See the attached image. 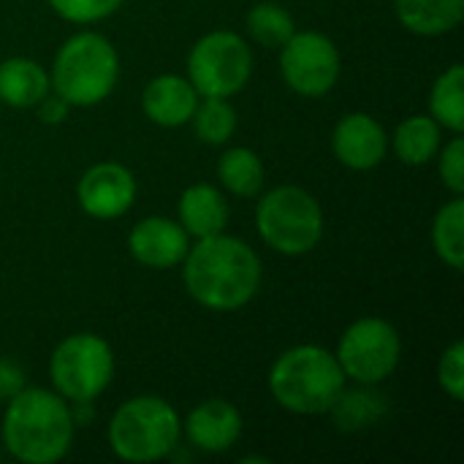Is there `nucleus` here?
Returning <instances> with one entry per match:
<instances>
[{
    "label": "nucleus",
    "mask_w": 464,
    "mask_h": 464,
    "mask_svg": "<svg viewBox=\"0 0 464 464\" xmlns=\"http://www.w3.org/2000/svg\"><path fill=\"white\" fill-rule=\"evenodd\" d=\"M329 413H334V419L343 430H359V427L372 424L383 413V402H381V397L367 394V392H353V394L343 392Z\"/></svg>",
    "instance_id": "nucleus-25"
},
{
    "label": "nucleus",
    "mask_w": 464,
    "mask_h": 464,
    "mask_svg": "<svg viewBox=\"0 0 464 464\" xmlns=\"http://www.w3.org/2000/svg\"><path fill=\"white\" fill-rule=\"evenodd\" d=\"M218 182L223 190L239 196V198H253L264 190L266 182V169L258 152L247 147H231L218 158Z\"/></svg>",
    "instance_id": "nucleus-20"
},
{
    "label": "nucleus",
    "mask_w": 464,
    "mask_h": 464,
    "mask_svg": "<svg viewBox=\"0 0 464 464\" xmlns=\"http://www.w3.org/2000/svg\"><path fill=\"white\" fill-rule=\"evenodd\" d=\"M49 378L52 389L63 400L73 405H90L109 389L114 378L111 345L92 332L65 337L49 359Z\"/></svg>",
    "instance_id": "nucleus-7"
},
{
    "label": "nucleus",
    "mask_w": 464,
    "mask_h": 464,
    "mask_svg": "<svg viewBox=\"0 0 464 464\" xmlns=\"http://www.w3.org/2000/svg\"><path fill=\"white\" fill-rule=\"evenodd\" d=\"M258 253L239 237L215 234L190 245L182 258V283L196 304L212 313H234L261 291Z\"/></svg>",
    "instance_id": "nucleus-1"
},
{
    "label": "nucleus",
    "mask_w": 464,
    "mask_h": 464,
    "mask_svg": "<svg viewBox=\"0 0 464 464\" xmlns=\"http://www.w3.org/2000/svg\"><path fill=\"white\" fill-rule=\"evenodd\" d=\"M400 24L421 38H438L459 27L464 0H394Z\"/></svg>",
    "instance_id": "nucleus-18"
},
{
    "label": "nucleus",
    "mask_w": 464,
    "mask_h": 464,
    "mask_svg": "<svg viewBox=\"0 0 464 464\" xmlns=\"http://www.w3.org/2000/svg\"><path fill=\"white\" fill-rule=\"evenodd\" d=\"M76 432L71 402L54 389L24 386L8 400L0 438L5 451L24 464H54L65 459Z\"/></svg>",
    "instance_id": "nucleus-2"
},
{
    "label": "nucleus",
    "mask_w": 464,
    "mask_h": 464,
    "mask_svg": "<svg viewBox=\"0 0 464 464\" xmlns=\"http://www.w3.org/2000/svg\"><path fill=\"white\" fill-rule=\"evenodd\" d=\"M35 109H38V120L46 122V125H60L68 117V111H71V106L57 92H52V90L35 103Z\"/></svg>",
    "instance_id": "nucleus-29"
},
{
    "label": "nucleus",
    "mask_w": 464,
    "mask_h": 464,
    "mask_svg": "<svg viewBox=\"0 0 464 464\" xmlns=\"http://www.w3.org/2000/svg\"><path fill=\"white\" fill-rule=\"evenodd\" d=\"M334 356L345 381H356L359 386H378L400 367L402 340L394 324L370 315L353 321L343 332Z\"/></svg>",
    "instance_id": "nucleus-9"
},
{
    "label": "nucleus",
    "mask_w": 464,
    "mask_h": 464,
    "mask_svg": "<svg viewBox=\"0 0 464 464\" xmlns=\"http://www.w3.org/2000/svg\"><path fill=\"white\" fill-rule=\"evenodd\" d=\"M190 250V237L171 218H144L128 234V253L147 269H174Z\"/></svg>",
    "instance_id": "nucleus-13"
},
{
    "label": "nucleus",
    "mask_w": 464,
    "mask_h": 464,
    "mask_svg": "<svg viewBox=\"0 0 464 464\" xmlns=\"http://www.w3.org/2000/svg\"><path fill=\"white\" fill-rule=\"evenodd\" d=\"M389 136L383 125L367 111H348L337 120L332 133L334 158L351 171H372L383 163Z\"/></svg>",
    "instance_id": "nucleus-12"
},
{
    "label": "nucleus",
    "mask_w": 464,
    "mask_h": 464,
    "mask_svg": "<svg viewBox=\"0 0 464 464\" xmlns=\"http://www.w3.org/2000/svg\"><path fill=\"white\" fill-rule=\"evenodd\" d=\"M280 76L302 98H324L340 79V49L318 30H294L280 46Z\"/></svg>",
    "instance_id": "nucleus-10"
},
{
    "label": "nucleus",
    "mask_w": 464,
    "mask_h": 464,
    "mask_svg": "<svg viewBox=\"0 0 464 464\" xmlns=\"http://www.w3.org/2000/svg\"><path fill=\"white\" fill-rule=\"evenodd\" d=\"M177 220L188 231V237L196 239L223 234L228 226V204L223 190L209 182L188 185L177 201Z\"/></svg>",
    "instance_id": "nucleus-16"
},
{
    "label": "nucleus",
    "mask_w": 464,
    "mask_h": 464,
    "mask_svg": "<svg viewBox=\"0 0 464 464\" xmlns=\"http://www.w3.org/2000/svg\"><path fill=\"white\" fill-rule=\"evenodd\" d=\"M125 0H46V5L71 24H95L122 8Z\"/></svg>",
    "instance_id": "nucleus-26"
},
{
    "label": "nucleus",
    "mask_w": 464,
    "mask_h": 464,
    "mask_svg": "<svg viewBox=\"0 0 464 464\" xmlns=\"http://www.w3.org/2000/svg\"><path fill=\"white\" fill-rule=\"evenodd\" d=\"M190 122H193L198 141L209 147H220L237 130V109L228 103V98H204V101L198 98V106Z\"/></svg>",
    "instance_id": "nucleus-23"
},
{
    "label": "nucleus",
    "mask_w": 464,
    "mask_h": 464,
    "mask_svg": "<svg viewBox=\"0 0 464 464\" xmlns=\"http://www.w3.org/2000/svg\"><path fill=\"white\" fill-rule=\"evenodd\" d=\"M269 392L288 413L324 416L345 392V375L332 351L321 345H294L275 359Z\"/></svg>",
    "instance_id": "nucleus-3"
},
{
    "label": "nucleus",
    "mask_w": 464,
    "mask_h": 464,
    "mask_svg": "<svg viewBox=\"0 0 464 464\" xmlns=\"http://www.w3.org/2000/svg\"><path fill=\"white\" fill-rule=\"evenodd\" d=\"M52 92H57L68 106L90 109L103 103L120 82V57L114 44L95 33H73L54 54L49 71Z\"/></svg>",
    "instance_id": "nucleus-4"
},
{
    "label": "nucleus",
    "mask_w": 464,
    "mask_h": 464,
    "mask_svg": "<svg viewBox=\"0 0 464 464\" xmlns=\"http://www.w3.org/2000/svg\"><path fill=\"white\" fill-rule=\"evenodd\" d=\"M438 383L440 389L454 400V402H462L464 400V343L457 340L451 343L440 362H438Z\"/></svg>",
    "instance_id": "nucleus-28"
},
{
    "label": "nucleus",
    "mask_w": 464,
    "mask_h": 464,
    "mask_svg": "<svg viewBox=\"0 0 464 464\" xmlns=\"http://www.w3.org/2000/svg\"><path fill=\"white\" fill-rule=\"evenodd\" d=\"M185 435H188L190 446H196L198 451L223 454V451L234 449L237 440L242 438V416L231 402L212 397V400L198 402L188 413Z\"/></svg>",
    "instance_id": "nucleus-14"
},
{
    "label": "nucleus",
    "mask_w": 464,
    "mask_h": 464,
    "mask_svg": "<svg viewBox=\"0 0 464 464\" xmlns=\"http://www.w3.org/2000/svg\"><path fill=\"white\" fill-rule=\"evenodd\" d=\"M443 144V128L430 114L402 120L392 136V147L405 166H427Z\"/></svg>",
    "instance_id": "nucleus-19"
},
{
    "label": "nucleus",
    "mask_w": 464,
    "mask_h": 464,
    "mask_svg": "<svg viewBox=\"0 0 464 464\" xmlns=\"http://www.w3.org/2000/svg\"><path fill=\"white\" fill-rule=\"evenodd\" d=\"M22 389H24V372L11 359H0V402H8Z\"/></svg>",
    "instance_id": "nucleus-30"
},
{
    "label": "nucleus",
    "mask_w": 464,
    "mask_h": 464,
    "mask_svg": "<svg viewBox=\"0 0 464 464\" xmlns=\"http://www.w3.org/2000/svg\"><path fill=\"white\" fill-rule=\"evenodd\" d=\"M432 247L435 256L454 272L464 266V198L454 196L443 204L432 220Z\"/></svg>",
    "instance_id": "nucleus-22"
},
{
    "label": "nucleus",
    "mask_w": 464,
    "mask_h": 464,
    "mask_svg": "<svg viewBox=\"0 0 464 464\" xmlns=\"http://www.w3.org/2000/svg\"><path fill=\"white\" fill-rule=\"evenodd\" d=\"M245 24H247V33H250L253 41H258L261 46H277V49H280V46L294 35V30H296L294 16H291L280 3H275V0H261V3H256V5L247 11Z\"/></svg>",
    "instance_id": "nucleus-24"
},
{
    "label": "nucleus",
    "mask_w": 464,
    "mask_h": 464,
    "mask_svg": "<svg viewBox=\"0 0 464 464\" xmlns=\"http://www.w3.org/2000/svg\"><path fill=\"white\" fill-rule=\"evenodd\" d=\"M136 177L128 166L117 160H101L90 166L79 185H76V201L84 215L95 220H117L136 204Z\"/></svg>",
    "instance_id": "nucleus-11"
},
{
    "label": "nucleus",
    "mask_w": 464,
    "mask_h": 464,
    "mask_svg": "<svg viewBox=\"0 0 464 464\" xmlns=\"http://www.w3.org/2000/svg\"><path fill=\"white\" fill-rule=\"evenodd\" d=\"M52 90L49 71L30 57H8L0 63V101L11 109H35Z\"/></svg>",
    "instance_id": "nucleus-17"
},
{
    "label": "nucleus",
    "mask_w": 464,
    "mask_h": 464,
    "mask_svg": "<svg viewBox=\"0 0 464 464\" xmlns=\"http://www.w3.org/2000/svg\"><path fill=\"white\" fill-rule=\"evenodd\" d=\"M256 228L266 247L299 258L324 239V212L318 198L299 185H277L256 204Z\"/></svg>",
    "instance_id": "nucleus-6"
},
{
    "label": "nucleus",
    "mask_w": 464,
    "mask_h": 464,
    "mask_svg": "<svg viewBox=\"0 0 464 464\" xmlns=\"http://www.w3.org/2000/svg\"><path fill=\"white\" fill-rule=\"evenodd\" d=\"M196 87L179 73H160L147 82L141 92V111L152 125L160 128H179L188 125L196 106H198Z\"/></svg>",
    "instance_id": "nucleus-15"
},
{
    "label": "nucleus",
    "mask_w": 464,
    "mask_h": 464,
    "mask_svg": "<svg viewBox=\"0 0 464 464\" xmlns=\"http://www.w3.org/2000/svg\"><path fill=\"white\" fill-rule=\"evenodd\" d=\"M253 76V52L234 30H212L188 52V82L201 98H231Z\"/></svg>",
    "instance_id": "nucleus-8"
},
{
    "label": "nucleus",
    "mask_w": 464,
    "mask_h": 464,
    "mask_svg": "<svg viewBox=\"0 0 464 464\" xmlns=\"http://www.w3.org/2000/svg\"><path fill=\"white\" fill-rule=\"evenodd\" d=\"M182 435V421L179 413L174 411L171 402L163 397H133L125 400L109 427H106V440L109 449L117 459L133 464H150L166 459Z\"/></svg>",
    "instance_id": "nucleus-5"
},
{
    "label": "nucleus",
    "mask_w": 464,
    "mask_h": 464,
    "mask_svg": "<svg viewBox=\"0 0 464 464\" xmlns=\"http://www.w3.org/2000/svg\"><path fill=\"white\" fill-rule=\"evenodd\" d=\"M430 117L451 133L464 130V65H449L430 90Z\"/></svg>",
    "instance_id": "nucleus-21"
},
{
    "label": "nucleus",
    "mask_w": 464,
    "mask_h": 464,
    "mask_svg": "<svg viewBox=\"0 0 464 464\" xmlns=\"http://www.w3.org/2000/svg\"><path fill=\"white\" fill-rule=\"evenodd\" d=\"M438 171L443 185L454 193L464 196V139L462 133H454L449 144H440L438 150Z\"/></svg>",
    "instance_id": "nucleus-27"
}]
</instances>
